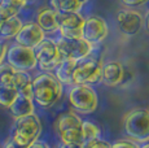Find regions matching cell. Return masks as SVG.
<instances>
[{
  "label": "cell",
  "instance_id": "4fadbf2b",
  "mask_svg": "<svg viewBox=\"0 0 149 148\" xmlns=\"http://www.w3.org/2000/svg\"><path fill=\"white\" fill-rule=\"evenodd\" d=\"M125 79V68L118 61H109L102 65L101 82L107 86L114 87L122 83Z\"/></svg>",
  "mask_w": 149,
  "mask_h": 148
},
{
  "label": "cell",
  "instance_id": "9c48e42d",
  "mask_svg": "<svg viewBox=\"0 0 149 148\" xmlns=\"http://www.w3.org/2000/svg\"><path fill=\"white\" fill-rule=\"evenodd\" d=\"M102 64L99 60L78 62L73 75V84H93L101 81Z\"/></svg>",
  "mask_w": 149,
  "mask_h": 148
},
{
  "label": "cell",
  "instance_id": "5b68a950",
  "mask_svg": "<svg viewBox=\"0 0 149 148\" xmlns=\"http://www.w3.org/2000/svg\"><path fill=\"white\" fill-rule=\"evenodd\" d=\"M5 60L7 64H9L14 70L18 72H30L38 66L35 52L33 48L24 47L17 43L8 47Z\"/></svg>",
  "mask_w": 149,
  "mask_h": 148
},
{
  "label": "cell",
  "instance_id": "8992f818",
  "mask_svg": "<svg viewBox=\"0 0 149 148\" xmlns=\"http://www.w3.org/2000/svg\"><path fill=\"white\" fill-rule=\"evenodd\" d=\"M56 42L57 50L62 60H75L81 61L86 59L92 51V45L86 42L83 38L78 39H68L60 36Z\"/></svg>",
  "mask_w": 149,
  "mask_h": 148
},
{
  "label": "cell",
  "instance_id": "d4e9b609",
  "mask_svg": "<svg viewBox=\"0 0 149 148\" xmlns=\"http://www.w3.org/2000/svg\"><path fill=\"white\" fill-rule=\"evenodd\" d=\"M18 13H19V9L12 8V7H9V5L0 4V22L8 21V20L18 16Z\"/></svg>",
  "mask_w": 149,
  "mask_h": 148
},
{
  "label": "cell",
  "instance_id": "74e56055",
  "mask_svg": "<svg viewBox=\"0 0 149 148\" xmlns=\"http://www.w3.org/2000/svg\"><path fill=\"white\" fill-rule=\"evenodd\" d=\"M148 110H149V108H148Z\"/></svg>",
  "mask_w": 149,
  "mask_h": 148
},
{
  "label": "cell",
  "instance_id": "e0dca14e",
  "mask_svg": "<svg viewBox=\"0 0 149 148\" xmlns=\"http://www.w3.org/2000/svg\"><path fill=\"white\" fill-rule=\"evenodd\" d=\"M83 119L81 118V116L77 112H64L57 117L56 119V130L57 133H61L64 130L69 129H75V127H81L82 126Z\"/></svg>",
  "mask_w": 149,
  "mask_h": 148
},
{
  "label": "cell",
  "instance_id": "5bb4252c",
  "mask_svg": "<svg viewBox=\"0 0 149 148\" xmlns=\"http://www.w3.org/2000/svg\"><path fill=\"white\" fill-rule=\"evenodd\" d=\"M12 87L18 92V95L33 99V78L27 72L16 70L12 78Z\"/></svg>",
  "mask_w": 149,
  "mask_h": 148
},
{
  "label": "cell",
  "instance_id": "ba28073f",
  "mask_svg": "<svg viewBox=\"0 0 149 148\" xmlns=\"http://www.w3.org/2000/svg\"><path fill=\"white\" fill-rule=\"evenodd\" d=\"M84 18L79 13L57 12V30L62 38H82V29Z\"/></svg>",
  "mask_w": 149,
  "mask_h": 148
},
{
  "label": "cell",
  "instance_id": "83f0119b",
  "mask_svg": "<svg viewBox=\"0 0 149 148\" xmlns=\"http://www.w3.org/2000/svg\"><path fill=\"white\" fill-rule=\"evenodd\" d=\"M26 3H27V0H1V4L9 5V7L16 8V9H19V10L26 5Z\"/></svg>",
  "mask_w": 149,
  "mask_h": 148
},
{
  "label": "cell",
  "instance_id": "836d02e7",
  "mask_svg": "<svg viewBox=\"0 0 149 148\" xmlns=\"http://www.w3.org/2000/svg\"><path fill=\"white\" fill-rule=\"evenodd\" d=\"M145 27L149 31V10L147 12V15H145Z\"/></svg>",
  "mask_w": 149,
  "mask_h": 148
},
{
  "label": "cell",
  "instance_id": "2e32d148",
  "mask_svg": "<svg viewBox=\"0 0 149 148\" xmlns=\"http://www.w3.org/2000/svg\"><path fill=\"white\" fill-rule=\"evenodd\" d=\"M79 61L75 60H61L54 69V77L61 84H73V75Z\"/></svg>",
  "mask_w": 149,
  "mask_h": 148
},
{
  "label": "cell",
  "instance_id": "277c9868",
  "mask_svg": "<svg viewBox=\"0 0 149 148\" xmlns=\"http://www.w3.org/2000/svg\"><path fill=\"white\" fill-rule=\"evenodd\" d=\"M69 103L78 114H91L99 107V96L90 84H74L69 91Z\"/></svg>",
  "mask_w": 149,
  "mask_h": 148
},
{
  "label": "cell",
  "instance_id": "4dcf8cb0",
  "mask_svg": "<svg viewBox=\"0 0 149 148\" xmlns=\"http://www.w3.org/2000/svg\"><path fill=\"white\" fill-rule=\"evenodd\" d=\"M27 148H51V147L48 146L44 140H39V139H38V140H35L34 143H31Z\"/></svg>",
  "mask_w": 149,
  "mask_h": 148
},
{
  "label": "cell",
  "instance_id": "4316f807",
  "mask_svg": "<svg viewBox=\"0 0 149 148\" xmlns=\"http://www.w3.org/2000/svg\"><path fill=\"white\" fill-rule=\"evenodd\" d=\"M111 148H140V147L132 140L121 139V140H116L114 143H111Z\"/></svg>",
  "mask_w": 149,
  "mask_h": 148
},
{
  "label": "cell",
  "instance_id": "9a60e30c",
  "mask_svg": "<svg viewBox=\"0 0 149 148\" xmlns=\"http://www.w3.org/2000/svg\"><path fill=\"white\" fill-rule=\"evenodd\" d=\"M10 114L13 116L14 119L25 117V116L33 114L35 110V105H34V100L31 98H26V96L18 95L17 99L13 101V104L9 108Z\"/></svg>",
  "mask_w": 149,
  "mask_h": 148
},
{
  "label": "cell",
  "instance_id": "30bf717a",
  "mask_svg": "<svg viewBox=\"0 0 149 148\" xmlns=\"http://www.w3.org/2000/svg\"><path fill=\"white\" fill-rule=\"evenodd\" d=\"M108 24L99 16H91L84 20L82 29V38L91 45L99 44L108 36Z\"/></svg>",
  "mask_w": 149,
  "mask_h": 148
},
{
  "label": "cell",
  "instance_id": "e575fe53",
  "mask_svg": "<svg viewBox=\"0 0 149 148\" xmlns=\"http://www.w3.org/2000/svg\"><path fill=\"white\" fill-rule=\"evenodd\" d=\"M140 148H149V142L148 143H144L143 144V147H140Z\"/></svg>",
  "mask_w": 149,
  "mask_h": 148
},
{
  "label": "cell",
  "instance_id": "3957f363",
  "mask_svg": "<svg viewBox=\"0 0 149 148\" xmlns=\"http://www.w3.org/2000/svg\"><path fill=\"white\" fill-rule=\"evenodd\" d=\"M40 134H42V122L38 116L35 113H33V114H29L16 119L14 126L12 129L10 140H13L18 146L29 147L31 143L38 140Z\"/></svg>",
  "mask_w": 149,
  "mask_h": 148
},
{
  "label": "cell",
  "instance_id": "7c38bea8",
  "mask_svg": "<svg viewBox=\"0 0 149 148\" xmlns=\"http://www.w3.org/2000/svg\"><path fill=\"white\" fill-rule=\"evenodd\" d=\"M117 21L122 33L126 35H136L143 26V18L134 9H122L117 13Z\"/></svg>",
  "mask_w": 149,
  "mask_h": 148
},
{
  "label": "cell",
  "instance_id": "8d00e7d4",
  "mask_svg": "<svg viewBox=\"0 0 149 148\" xmlns=\"http://www.w3.org/2000/svg\"><path fill=\"white\" fill-rule=\"evenodd\" d=\"M0 4H1V0H0Z\"/></svg>",
  "mask_w": 149,
  "mask_h": 148
},
{
  "label": "cell",
  "instance_id": "7a4b0ae2",
  "mask_svg": "<svg viewBox=\"0 0 149 148\" xmlns=\"http://www.w3.org/2000/svg\"><path fill=\"white\" fill-rule=\"evenodd\" d=\"M125 133L135 143L149 142V110L147 108H134L123 118Z\"/></svg>",
  "mask_w": 149,
  "mask_h": 148
},
{
  "label": "cell",
  "instance_id": "d6986e66",
  "mask_svg": "<svg viewBox=\"0 0 149 148\" xmlns=\"http://www.w3.org/2000/svg\"><path fill=\"white\" fill-rule=\"evenodd\" d=\"M22 25H24V22L21 21V18L18 16L13 17V18L8 20V21L1 22V26H0V39H3V40L13 39L18 34V31L21 30Z\"/></svg>",
  "mask_w": 149,
  "mask_h": 148
},
{
  "label": "cell",
  "instance_id": "484cf974",
  "mask_svg": "<svg viewBox=\"0 0 149 148\" xmlns=\"http://www.w3.org/2000/svg\"><path fill=\"white\" fill-rule=\"evenodd\" d=\"M83 148H111V144L104 139H93V140H84L82 143Z\"/></svg>",
  "mask_w": 149,
  "mask_h": 148
},
{
  "label": "cell",
  "instance_id": "d6a6232c",
  "mask_svg": "<svg viewBox=\"0 0 149 148\" xmlns=\"http://www.w3.org/2000/svg\"><path fill=\"white\" fill-rule=\"evenodd\" d=\"M60 148H83V146H82V143L81 144H65V143H62Z\"/></svg>",
  "mask_w": 149,
  "mask_h": 148
},
{
  "label": "cell",
  "instance_id": "f1b7e54d",
  "mask_svg": "<svg viewBox=\"0 0 149 148\" xmlns=\"http://www.w3.org/2000/svg\"><path fill=\"white\" fill-rule=\"evenodd\" d=\"M148 0H122V3L127 7H139V5H144Z\"/></svg>",
  "mask_w": 149,
  "mask_h": 148
},
{
  "label": "cell",
  "instance_id": "44dd1931",
  "mask_svg": "<svg viewBox=\"0 0 149 148\" xmlns=\"http://www.w3.org/2000/svg\"><path fill=\"white\" fill-rule=\"evenodd\" d=\"M82 135H83V142L84 140H93V139H99L101 136V129L92 121H86L82 122Z\"/></svg>",
  "mask_w": 149,
  "mask_h": 148
},
{
  "label": "cell",
  "instance_id": "ac0fdd59",
  "mask_svg": "<svg viewBox=\"0 0 149 148\" xmlns=\"http://www.w3.org/2000/svg\"><path fill=\"white\" fill-rule=\"evenodd\" d=\"M36 24L44 33H53L57 30V12L52 8H45L38 13Z\"/></svg>",
  "mask_w": 149,
  "mask_h": 148
},
{
  "label": "cell",
  "instance_id": "d590c367",
  "mask_svg": "<svg viewBox=\"0 0 149 148\" xmlns=\"http://www.w3.org/2000/svg\"><path fill=\"white\" fill-rule=\"evenodd\" d=\"M0 26H1V22H0Z\"/></svg>",
  "mask_w": 149,
  "mask_h": 148
},
{
  "label": "cell",
  "instance_id": "cb8c5ba5",
  "mask_svg": "<svg viewBox=\"0 0 149 148\" xmlns=\"http://www.w3.org/2000/svg\"><path fill=\"white\" fill-rule=\"evenodd\" d=\"M16 70L7 62L0 65V86H10L12 87V78Z\"/></svg>",
  "mask_w": 149,
  "mask_h": 148
},
{
  "label": "cell",
  "instance_id": "f546056e",
  "mask_svg": "<svg viewBox=\"0 0 149 148\" xmlns=\"http://www.w3.org/2000/svg\"><path fill=\"white\" fill-rule=\"evenodd\" d=\"M7 50H8V45L4 43V42L0 40V65L4 62L5 60V55H7Z\"/></svg>",
  "mask_w": 149,
  "mask_h": 148
},
{
  "label": "cell",
  "instance_id": "f35d334b",
  "mask_svg": "<svg viewBox=\"0 0 149 148\" xmlns=\"http://www.w3.org/2000/svg\"><path fill=\"white\" fill-rule=\"evenodd\" d=\"M148 1H149V0H148Z\"/></svg>",
  "mask_w": 149,
  "mask_h": 148
},
{
  "label": "cell",
  "instance_id": "1f68e13d",
  "mask_svg": "<svg viewBox=\"0 0 149 148\" xmlns=\"http://www.w3.org/2000/svg\"><path fill=\"white\" fill-rule=\"evenodd\" d=\"M4 148H27V147H24V146H18L17 143H14L13 140H8L7 143H5Z\"/></svg>",
  "mask_w": 149,
  "mask_h": 148
},
{
  "label": "cell",
  "instance_id": "8fae6325",
  "mask_svg": "<svg viewBox=\"0 0 149 148\" xmlns=\"http://www.w3.org/2000/svg\"><path fill=\"white\" fill-rule=\"evenodd\" d=\"M43 39H45V33L39 27V25L36 22L24 24L21 30L18 31V34L14 36V40H16L17 44L33 48V50L40 43Z\"/></svg>",
  "mask_w": 149,
  "mask_h": 148
},
{
  "label": "cell",
  "instance_id": "52a82bcc",
  "mask_svg": "<svg viewBox=\"0 0 149 148\" xmlns=\"http://www.w3.org/2000/svg\"><path fill=\"white\" fill-rule=\"evenodd\" d=\"M34 52H35L38 66L47 73L56 69L57 65L62 60L58 53V50H57L56 42L52 39H43L40 43L34 48Z\"/></svg>",
  "mask_w": 149,
  "mask_h": 148
},
{
  "label": "cell",
  "instance_id": "603a6c76",
  "mask_svg": "<svg viewBox=\"0 0 149 148\" xmlns=\"http://www.w3.org/2000/svg\"><path fill=\"white\" fill-rule=\"evenodd\" d=\"M18 92L10 86H0V105L9 108L17 99Z\"/></svg>",
  "mask_w": 149,
  "mask_h": 148
},
{
  "label": "cell",
  "instance_id": "6da1fadb",
  "mask_svg": "<svg viewBox=\"0 0 149 148\" xmlns=\"http://www.w3.org/2000/svg\"><path fill=\"white\" fill-rule=\"evenodd\" d=\"M62 96V84L51 73H42L33 78V100L42 108L53 107Z\"/></svg>",
  "mask_w": 149,
  "mask_h": 148
},
{
  "label": "cell",
  "instance_id": "ffe728a7",
  "mask_svg": "<svg viewBox=\"0 0 149 148\" xmlns=\"http://www.w3.org/2000/svg\"><path fill=\"white\" fill-rule=\"evenodd\" d=\"M52 9L56 12H68V13H79L83 5L78 0H51Z\"/></svg>",
  "mask_w": 149,
  "mask_h": 148
},
{
  "label": "cell",
  "instance_id": "7402d4cb",
  "mask_svg": "<svg viewBox=\"0 0 149 148\" xmlns=\"http://www.w3.org/2000/svg\"><path fill=\"white\" fill-rule=\"evenodd\" d=\"M58 136H60L62 143H65V144H81V143H83V135H82L81 127L64 130V131L58 133Z\"/></svg>",
  "mask_w": 149,
  "mask_h": 148
}]
</instances>
